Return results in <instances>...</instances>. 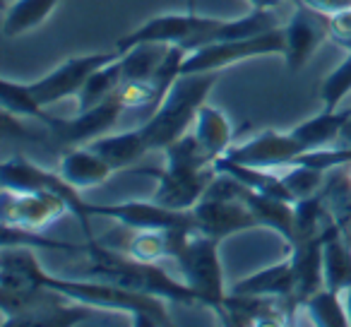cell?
I'll return each mask as SVG.
<instances>
[{"label":"cell","mask_w":351,"mask_h":327,"mask_svg":"<svg viewBox=\"0 0 351 327\" xmlns=\"http://www.w3.org/2000/svg\"><path fill=\"white\" fill-rule=\"evenodd\" d=\"M34 284L53 289V291L63 293L65 298L75 303L130 315L132 322L142 327L173 325L169 306H166L169 301H164V298L130 291V289H123L118 284L94 277H53L39 265L34 248H29V245H3V253H0V291H22V289H29Z\"/></svg>","instance_id":"obj_1"},{"label":"cell","mask_w":351,"mask_h":327,"mask_svg":"<svg viewBox=\"0 0 351 327\" xmlns=\"http://www.w3.org/2000/svg\"><path fill=\"white\" fill-rule=\"evenodd\" d=\"M84 253L89 258L87 269L82 272L84 277L104 279V282L118 284L130 291L159 296L178 306H202L200 293L188 287L183 279L171 277L164 267H159V263L137 260L125 250L106 245L97 239H87Z\"/></svg>","instance_id":"obj_2"},{"label":"cell","mask_w":351,"mask_h":327,"mask_svg":"<svg viewBox=\"0 0 351 327\" xmlns=\"http://www.w3.org/2000/svg\"><path fill=\"white\" fill-rule=\"evenodd\" d=\"M166 164L161 169H140V173L156 178L152 200L171 210L191 212L210 191L217 178L215 161L202 152L195 132H186L164 149Z\"/></svg>","instance_id":"obj_3"},{"label":"cell","mask_w":351,"mask_h":327,"mask_svg":"<svg viewBox=\"0 0 351 327\" xmlns=\"http://www.w3.org/2000/svg\"><path fill=\"white\" fill-rule=\"evenodd\" d=\"M217 77L219 73H191L176 77L161 106L152 113L149 121L142 123L149 152H164L171 142L186 135L188 128L195 125L197 111L207 101Z\"/></svg>","instance_id":"obj_4"},{"label":"cell","mask_w":351,"mask_h":327,"mask_svg":"<svg viewBox=\"0 0 351 327\" xmlns=\"http://www.w3.org/2000/svg\"><path fill=\"white\" fill-rule=\"evenodd\" d=\"M221 241L202 234V231H173V253L181 279L191 289H195L202 298V306L221 315L226 301L224 267L219 260Z\"/></svg>","instance_id":"obj_5"},{"label":"cell","mask_w":351,"mask_h":327,"mask_svg":"<svg viewBox=\"0 0 351 327\" xmlns=\"http://www.w3.org/2000/svg\"><path fill=\"white\" fill-rule=\"evenodd\" d=\"M0 186H3V191H10V193H34V191L58 193L60 197L68 200L70 212L77 217L84 236H87V239H94L92 224H89L92 217H89V212H87V202L80 197L77 188L70 186L60 173L46 171L44 167L34 164L32 159L17 154L0 164Z\"/></svg>","instance_id":"obj_6"},{"label":"cell","mask_w":351,"mask_h":327,"mask_svg":"<svg viewBox=\"0 0 351 327\" xmlns=\"http://www.w3.org/2000/svg\"><path fill=\"white\" fill-rule=\"evenodd\" d=\"M260 56H284V32L272 29L267 34L239 41H212L197 46L183 60L181 75L191 73H221L224 68L241 60L260 58Z\"/></svg>","instance_id":"obj_7"},{"label":"cell","mask_w":351,"mask_h":327,"mask_svg":"<svg viewBox=\"0 0 351 327\" xmlns=\"http://www.w3.org/2000/svg\"><path fill=\"white\" fill-rule=\"evenodd\" d=\"M89 217L118 221L128 231H197L195 215L171 210L154 200H128V202H87Z\"/></svg>","instance_id":"obj_8"},{"label":"cell","mask_w":351,"mask_h":327,"mask_svg":"<svg viewBox=\"0 0 351 327\" xmlns=\"http://www.w3.org/2000/svg\"><path fill=\"white\" fill-rule=\"evenodd\" d=\"M219 17H207L200 12H171V15H156L132 29L130 34L121 36L116 49L128 51L137 44H181L186 49H195L200 39L219 25Z\"/></svg>","instance_id":"obj_9"},{"label":"cell","mask_w":351,"mask_h":327,"mask_svg":"<svg viewBox=\"0 0 351 327\" xmlns=\"http://www.w3.org/2000/svg\"><path fill=\"white\" fill-rule=\"evenodd\" d=\"M121 56L123 53L116 46H113L111 51H101V53L73 56V58L60 63L58 68H53L41 80L29 82V89L41 106H51V104H58L68 97H77V92L84 87V82H87L99 68L113 63V60H118Z\"/></svg>","instance_id":"obj_10"},{"label":"cell","mask_w":351,"mask_h":327,"mask_svg":"<svg viewBox=\"0 0 351 327\" xmlns=\"http://www.w3.org/2000/svg\"><path fill=\"white\" fill-rule=\"evenodd\" d=\"M293 8L289 22L282 27L284 32V65L289 75H296L306 68L308 60L315 56V51L330 39V15L317 12L313 8L293 0Z\"/></svg>","instance_id":"obj_11"},{"label":"cell","mask_w":351,"mask_h":327,"mask_svg":"<svg viewBox=\"0 0 351 327\" xmlns=\"http://www.w3.org/2000/svg\"><path fill=\"white\" fill-rule=\"evenodd\" d=\"M70 212V205L58 193L34 191V193H10L3 191L0 202V217L5 226H17L25 231L41 234L49 229L53 221L65 217Z\"/></svg>","instance_id":"obj_12"},{"label":"cell","mask_w":351,"mask_h":327,"mask_svg":"<svg viewBox=\"0 0 351 327\" xmlns=\"http://www.w3.org/2000/svg\"><path fill=\"white\" fill-rule=\"evenodd\" d=\"M303 152H308V147L301 140H296L291 130H263L241 145H231V149L224 156L231 161H239V164H248V167L279 169L291 167Z\"/></svg>","instance_id":"obj_13"},{"label":"cell","mask_w":351,"mask_h":327,"mask_svg":"<svg viewBox=\"0 0 351 327\" xmlns=\"http://www.w3.org/2000/svg\"><path fill=\"white\" fill-rule=\"evenodd\" d=\"M125 111L128 108L123 104V99L118 94H113L111 99H106L99 106L77 111L73 118H56V123L51 125V132L56 135V140L68 147L89 145L97 137L108 135L111 128L121 121V116Z\"/></svg>","instance_id":"obj_14"},{"label":"cell","mask_w":351,"mask_h":327,"mask_svg":"<svg viewBox=\"0 0 351 327\" xmlns=\"http://www.w3.org/2000/svg\"><path fill=\"white\" fill-rule=\"evenodd\" d=\"M193 215L197 221V231L212 236L217 241H224L241 231L258 229V219L248 210L243 200H226V197H210L205 195L195 207Z\"/></svg>","instance_id":"obj_15"},{"label":"cell","mask_w":351,"mask_h":327,"mask_svg":"<svg viewBox=\"0 0 351 327\" xmlns=\"http://www.w3.org/2000/svg\"><path fill=\"white\" fill-rule=\"evenodd\" d=\"M231 293L239 296H269V298H282L289 301L291 308H296V279H293L291 260H279V263L263 267L258 272L248 274V277L239 279L231 284Z\"/></svg>","instance_id":"obj_16"},{"label":"cell","mask_w":351,"mask_h":327,"mask_svg":"<svg viewBox=\"0 0 351 327\" xmlns=\"http://www.w3.org/2000/svg\"><path fill=\"white\" fill-rule=\"evenodd\" d=\"M322 236H313V239L296 241L291 245V269L293 279H296V308L306 301L308 296H313L315 291H320L325 287V277H322Z\"/></svg>","instance_id":"obj_17"},{"label":"cell","mask_w":351,"mask_h":327,"mask_svg":"<svg viewBox=\"0 0 351 327\" xmlns=\"http://www.w3.org/2000/svg\"><path fill=\"white\" fill-rule=\"evenodd\" d=\"M58 173L77 191H87V188L101 186L113 176V169L108 167V161L101 159L89 145L68 147L60 156Z\"/></svg>","instance_id":"obj_18"},{"label":"cell","mask_w":351,"mask_h":327,"mask_svg":"<svg viewBox=\"0 0 351 327\" xmlns=\"http://www.w3.org/2000/svg\"><path fill=\"white\" fill-rule=\"evenodd\" d=\"M241 200L248 205V210L255 215L258 224L263 229H272L274 234H279L284 239V243L291 248L296 243V221H293V202L279 200L272 195H263L258 191H250L245 186Z\"/></svg>","instance_id":"obj_19"},{"label":"cell","mask_w":351,"mask_h":327,"mask_svg":"<svg viewBox=\"0 0 351 327\" xmlns=\"http://www.w3.org/2000/svg\"><path fill=\"white\" fill-rule=\"evenodd\" d=\"M341 226L332 221L325 229L322 241V277L325 287L332 291L344 293L351 287V243L346 241Z\"/></svg>","instance_id":"obj_20"},{"label":"cell","mask_w":351,"mask_h":327,"mask_svg":"<svg viewBox=\"0 0 351 327\" xmlns=\"http://www.w3.org/2000/svg\"><path fill=\"white\" fill-rule=\"evenodd\" d=\"M89 147H92L101 159L108 161V167H111L113 171L130 169L132 164H137V161L149 152L147 140H145V132H142V125L116 132V135H111V132H108V135H101V137H97V140L89 142Z\"/></svg>","instance_id":"obj_21"},{"label":"cell","mask_w":351,"mask_h":327,"mask_svg":"<svg viewBox=\"0 0 351 327\" xmlns=\"http://www.w3.org/2000/svg\"><path fill=\"white\" fill-rule=\"evenodd\" d=\"M193 132H195L202 152L212 161L224 156L231 149V142H234V123H231V118L219 106H212L207 101L197 111Z\"/></svg>","instance_id":"obj_22"},{"label":"cell","mask_w":351,"mask_h":327,"mask_svg":"<svg viewBox=\"0 0 351 327\" xmlns=\"http://www.w3.org/2000/svg\"><path fill=\"white\" fill-rule=\"evenodd\" d=\"M349 118H351V106L339 108V111H325V108H322L317 116L298 123L291 130V135L296 137V140H301L308 149L330 147V145H337L341 128H344V123L349 121Z\"/></svg>","instance_id":"obj_23"},{"label":"cell","mask_w":351,"mask_h":327,"mask_svg":"<svg viewBox=\"0 0 351 327\" xmlns=\"http://www.w3.org/2000/svg\"><path fill=\"white\" fill-rule=\"evenodd\" d=\"M58 5L60 0H15L8 5L5 17H3V36L15 39V36L36 29L49 20Z\"/></svg>","instance_id":"obj_24"},{"label":"cell","mask_w":351,"mask_h":327,"mask_svg":"<svg viewBox=\"0 0 351 327\" xmlns=\"http://www.w3.org/2000/svg\"><path fill=\"white\" fill-rule=\"evenodd\" d=\"M298 308L308 317V322L315 327H351L341 293L332 291L327 287H322L320 291L308 296Z\"/></svg>","instance_id":"obj_25"},{"label":"cell","mask_w":351,"mask_h":327,"mask_svg":"<svg viewBox=\"0 0 351 327\" xmlns=\"http://www.w3.org/2000/svg\"><path fill=\"white\" fill-rule=\"evenodd\" d=\"M0 104H3V113H10L12 118H34V121L44 123L46 128L56 123V116L46 113V106L36 101L29 84H20L3 77L0 80Z\"/></svg>","instance_id":"obj_26"},{"label":"cell","mask_w":351,"mask_h":327,"mask_svg":"<svg viewBox=\"0 0 351 327\" xmlns=\"http://www.w3.org/2000/svg\"><path fill=\"white\" fill-rule=\"evenodd\" d=\"M123 84V63L121 58L113 60V63L99 68L92 77L84 82V87L77 92V111H87L92 106H99L106 99H111L113 94H118Z\"/></svg>","instance_id":"obj_27"},{"label":"cell","mask_w":351,"mask_h":327,"mask_svg":"<svg viewBox=\"0 0 351 327\" xmlns=\"http://www.w3.org/2000/svg\"><path fill=\"white\" fill-rule=\"evenodd\" d=\"M171 44H137L132 49L123 51V82L132 80H152L161 60L166 58Z\"/></svg>","instance_id":"obj_28"},{"label":"cell","mask_w":351,"mask_h":327,"mask_svg":"<svg viewBox=\"0 0 351 327\" xmlns=\"http://www.w3.org/2000/svg\"><path fill=\"white\" fill-rule=\"evenodd\" d=\"M322 195L332 219L341 226L344 234H351V176L349 171H344V167H337L327 173Z\"/></svg>","instance_id":"obj_29"},{"label":"cell","mask_w":351,"mask_h":327,"mask_svg":"<svg viewBox=\"0 0 351 327\" xmlns=\"http://www.w3.org/2000/svg\"><path fill=\"white\" fill-rule=\"evenodd\" d=\"M293 221H296V241H303L313 239V236H322L335 219L327 210L325 195L317 193V195L301 197L293 202Z\"/></svg>","instance_id":"obj_30"},{"label":"cell","mask_w":351,"mask_h":327,"mask_svg":"<svg viewBox=\"0 0 351 327\" xmlns=\"http://www.w3.org/2000/svg\"><path fill=\"white\" fill-rule=\"evenodd\" d=\"M121 250L145 263H159L173 253V231H135Z\"/></svg>","instance_id":"obj_31"},{"label":"cell","mask_w":351,"mask_h":327,"mask_svg":"<svg viewBox=\"0 0 351 327\" xmlns=\"http://www.w3.org/2000/svg\"><path fill=\"white\" fill-rule=\"evenodd\" d=\"M327 173L322 169H313L306 167V164H293V167H287V171L282 173L284 183H287L289 193H291L293 202L301 200V197H311L322 193L327 183Z\"/></svg>","instance_id":"obj_32"},{"label":"cell","mask_w":351,"mask_h":327,"mask_svg":"<svg viewBox=\"0 0 351 327\" xmlns=\"http://www.w3.org/2000/svg\"><path fill=\"white\" fill-rule=\"evenodd\" d=\"M351 92V51L346 58L322 80L320 84V101L325 111H339L341 101Z\"/></svg>","instance_id":"obj_33"},{"label":"cell","mask_w":351,"mask_h":327,"mask_svg":"<svg viewBox=\"0 0 351 327\" xmlns=\"http://www.w3.org/2000/svg\"><path fill=\"white\" fill-rule=\"evenodd\" d=\"M330 39L335 44H344L351 39V8L330 15Z\"/></svg>","instance_id":"obj_34"},{"label":"cell","mask_w":351,"mask_h":327,"mask_svg":"<svg viewBox=\"0 0 351 327\" xmlns=\"http://www.w3.org/2000/svg\"><path fill=\"white\" fill-rule=\"evenodd\" d=\"M298 3H303V5L313 8L317 12H325V15H335V12L351 8V0H298Z\"/></svg>","instance_id":"obj_35"},{"label":"cell","mask_w":351,"mask_h":327,"mask_svg":"<svg viewBox=\"0 0 351 327\" xmlns=\"http://www.w3.org/2000/svg\"><path fill=\"white\" fill-rule=\"evenodd\" d=\"M284 0H248V5L253 10H274V8L282 5Z\"/></svg>","instance_id":"obj_36"},{"label":"cell","mask_w":351,"mask_h":327,"mask_svg":"<svg viewBox=\"0 0 351 327\" xmlns=\"http://www.w3.org/2000/svg\"><path fill=\"white\" fill-rule=\"evenodd\" d=\"M341 298H344V306H346V313H349V325H351V287L346 289L344 293H341Z\"/></svg>","instance_id":"obj_37"},{"label":"cell","mask_w":351,"mask_h":327,"mask_svg":"<svg viewBox=\"0 0 351 327\" xmlns=\"http://www.w3.org/2000/svg\"><path fill=\"white\" fill-rule=\"evenodd\" d=\"M186 10L188 12H197V0H186Z\"/></svg>","instance_id":"obj_38"},{"label":"cell","mask_w":351,"mask_h":327,"mask_svg":"<svg viewBox=\"0 0 351 327\" xmlns=\"http://www.w3.org/2000/svg\"><path fill=\"white\" fill-rule=\"evenodd\" d=\"M339 46H344L346 51H351V39H349V41H344V44H339Z\"/></svg>","instance_id":"obj_39"},{"label":"cell","mask_w":351,"mask_h":327,"mask_svg":"<svg viewBox=\"0 0 351 327\" xmlns=\"http://www.w3.org/2000/svg\"><path fill=\"white\" fill-rule=\"evenodd\" d=\"M349 176H351V164H349Z\"/></svg>","instance_id":"obj_40"}]
</instances>
